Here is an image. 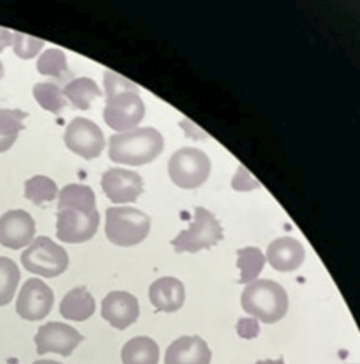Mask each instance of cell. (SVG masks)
I'll use <instances>...</instances> for the list:
<instances>
[{
	"label": "cell",
	"mask_w": 360,
	"mask_h": 364,
	"mask_svg": "<svg viewBox=\"0 0 360 364\" xmlns=\"http://www.w3.org/2000/svg\"><path fill=\"white\" fill-rule=\"evenodd\" d=\"M164 137L152 127L137 128L110 138L112 161L126 166H144L154 161L164 150Z\"/></svg>",
	"instance_id": "obj_1"
},
{
	"label": "cell",
	"mask_w": 360,
	"mask_h": 364,
	"mask_svg": "<svg viewBox=\"0 0 360 364\" xmlns=\"http://www.w3.org/2000/svg\"><path fill=\"white\" fill-rule=\"evenodd\" d=\"M241 305L248 314L265 324L284 318L288 311V296L277 282L261 279L248 284L242 292Z\"/></svg>",
	"instance_id": "obj_2"
},
{
	"label": "cell",
	"mask_w": 360,
	"mask_h": 364,
	"mask_svg": "<svg viewBox=\"0 0 360 364\" xmlns=\"http://www.w3.org/2000/svg\"><path fill=\"white\" fill-rule=\"evenodd\" d=\"M150 218L132 207H112L107 210L105 235L111 243L131 247L142 243L149 235Z\"/></svg>",
	"instance_id": "obj_3"
},
{
	"label": "cell",
	"mask_w": 360,
	"mask_h": 364,
	"mask_svg": "<svg viewBox=\"0 0 360 364\" xmlns=\"http://www.w3.org/2000/svg\"><path fill=\"white\" fill-rule=\"evenodd\" d=\"M24 269L44 278H55L66 272L69 257L66 250L50 237H38L21 254Z\"/></svg>",
	"instance_id": "obj_4"
},
{
	"label": "cell",
	"mask_w": 360,
	"mask_h": 364,
	"mask_svg": "<svg viewBox=\"0 0 360 364\" xmlns=\"http://www.w3.org/2000/svg\"><path fill=\"white\" fill-rule=\"evenodd\" d=\"M223 228L211 211L201 207L195 208L194 220L190 228L181 232L171 242L176 253H197L209 250L223 239Z\"/></svg>",
	"instance_id": "obj_5"
},
{
	"label": "cell",
	"mask_w": 360,
	"mask_h": 364,
	"mask_svg": "<svg viewBox=\"0 0 360 364\" xmlns=\"http://www.w3.org/2000/svg\"><path fill=\"white\" fill-rule=\"evenodd\" d=\"M211 160L196 148H182L169 161V176L181 188L193 189L204 184L211 174Z\"/></svg>",
	"instance_id": "obj_6"
},
{
	"label": "cell",
	"mask_w": 360,
	"mask_h": 364,
	"mask_svg": "<svg viewBox=\"0 0 360 364\" xmlns=\"http://www.w3.org/2000/svg\"><path fill=\"white\" fill-rule=\"evenodd\" d=\"M145 116V105L139 90H127L107 97L103 119L112 129L128 132L139 125Z\"/></svg>",
	"instance_id": "obj_7"
},
{
	"label": "cell",
	"mask_w": 360,
	"mask_h": 364,
	"mask_svg": "<svg viewBox=\"0 0 360 364\" xmlns=\"http://www.w3.org/2000/svg\"><path fill=\"white\" fill-rule=\"evenodd\" d=\"M99 225L100 215L97 209H58L56 237L64 243H85L95 237Z\"/></svg>",
	"instance_id": "obj_8"
},
{
	"label": "cell",
	"mask_w": 360,
	"mask_h": 364,
	"mask_svg": "<svg viewBox=\"0 0 360 364\" xmlns=\"http://www.w3.org/2000/svg\"><path fill=\"white\" fill-rule=\"evenodd\" d=\"M65 144L74 154L85 160H92L102 154L105 147V135L101 128L83 117H76L67 126Z\"/></svg>",
	"instance_id": "obj_9"
},
{
	"label": "cell",
	"mask_w": 360,
	"mask_h": 364,
	"mask_svg": "<svg viewBox=\"0 0 360 364\" xmlns=\"http://www.w3.org/2000/svg\"><path fill=\"white\" fill-rule=\"evenodd\" d=\"M54 305L52 289L38 278L26 280L22 286L16 311L21 318L36 322L46 318Z\"/></svg>",
	"instance_id": "obj_10"
},
{
	"label": "cell",
	"mask_w": 360,
	"mask_h": 364,
	"mask_svg": "<svg viewBox=\"0 0 360 364\" xmlns=\"http://www.w3.org/2000/svg\"><path fill=\"white\" fill-rule=\"evenodd\" d=\"M83 341V336L64 323L50 322L38 328L34 341L38 355L53 353L69 357Z\"/></svg>",
	"instance_id": "obj_11"
},
{
	"label": "cell",
	"mask_w": 360,
	"mask_h": 364,
	"mask_svg": "<svg viewBox=\"0 0 360 364\" xmlns=\"http://www.w3.org/2000/svg\"><path fill=\"white\" fill-rule=\"evenodd\" d=\"M36 232L33 218L21 209L7 211L0 217V244L7 249H22L33 241Z\"/></svg>",
	"instance_id": "obj_12"
},
{
	"label": "cell",
	"mask_w": 360,
	"mask_h": 364,
	"mask_svg": "<svg viewBox=\"0 0 360 364\" xmlns=\"http://www.w3.org/2000/svg\"><path fill=\"white\" fill-rule=\"evenodd\" d=\"M103 192L114 203H135L144 192V183L139 174L125 168H113L103 174Z\"/></svg>",
	"instance_id": "obj_13"
},
{
	"label": "cell",
	"mask_w": 360,
	"mask_h": 364,
	"mask_svg": "<svg viewBox=\"0 0 360 364\" xmlns=\"http://www.w3.org/2000/svg\"><path fill=\"white\" fill-rule=\"evenodd\" d=\"M139 312L137 299L125 291H113L103 299L101 315L112 327L120 331L134 324Z\"/></svg>",
	"instance_id": "obj_14"
},
{
	"label": "cell",
	"mask_w": 360,
	"mask_h": 364,
	"mask_svg": "<svg viewBox=\"0 0 360 364\" xmlns=\"http://www.w3.org/2000/svg\"><path fill=\"white\" fill-rule=\"evenodd\" d=\"M211 351L199 336H184L171 343L166 353V364H211Z\"/></svg>",
	"instance_id": "obj_15"
},
{
	"label": "cell",
	"mask_w": 360,
	"mask_h": 364,
	"mask_svg": "<svg viewBox=\"0 0 360 364\" xmlns=\"http://www.w3.org/2000/svg\"><path fill=\"white\" fill-rule=\"evenodd\" d=\"M305 256L306 252L302 244L290 237H280L272 241L266 252L270 265L282 272L298 269L304 263Z\"/></svg>",
	"instance_id": "obj_16"
},
{
	"label": "cell",
	"mask_w": 360,
	"mask_h": 364,
	"mask_svg": "<svg viewBox=\"0 0 360 364\" xmlns=\"http://www.w3.org/2000/svg\"><path fill=\"white\" fill-rule=\"evenodd\" d=\"M152 304L158 311L174 313L184 304V284L174 277H164L156 280L149 288Z\"/></svg>",
	"instance_id": "obj_17"
},
{
	"label": "cell",
	"mask_w": 360,
	"mask_h": 364,
	"mask_svg": "<svg viewBox=\"0 0 360 364\" xmlns=\"http://www.w3.org/2000/svg\"><path fill=\"white\" fill-rule=\"evenodd\" d=\"M95 312V299L85 287H78L69 291L60 304V315L74 322H85Z\"/></svg>",
	"instance_id": "obj_18"
},
{
	"label": "cell",
	"mask_w": 360,
	"mask_h": 364,
	"mask_svg": "<svg viewBox=\"0 0 360 364\" xmlns=\"http://www.w3.org/2000/svg\"><path fill=\"white\" fill-rule=\"evenodd\" d=\"M159 358V346L149 337H135L122 349L123 364H158Z\"/></svg>",
	"instance_id": "obj_19"
},
{
	"label": "cell",
	"mask_w": 360,
	"mask_h": 364,
	"mask_svg": "<svg viewBox=\"0 0 360 364\" xmlns=\"http://www.w3.org/2000/svg\"><path fill=\"white\" fill-rule=\"evenodd\" d=\"M63 95L73 103L76 109L87 111L95 97H102L97 83L92 79L83 77L69 82L63 90Z\"/></svg>",
	"instance_id": "obj_20"
},
{
	"label": "cell",
	"mask_w": 360,
	"mask_h": 364,
	"mask_svg": "<svg viewBox=\"0 0 360 364\" xmlns=\"http://www.w3.org/2000/svg\"><path fill=\"white\" fill-rule=\"evenodd\" d=\"M26 116L21 109H0V154L14 146L20 132L26 128Z\"/></svg>",
	"instance_id": "obj_21"
},
{
	"label": "cell",
	"mask_w": 360,
	"mask_h": 364,
	"mask_svg": "<svg viewBox=\"0 0 360 364\" xmlns=\"http://www.w3.org/2000/svg\"><path fill=\"white\" fill-rule=\"evenodd\" d=\"M77 208L95 210V195L87 185L69 184L62 189L58 198L57 209Z\"/></svg>",
	"instance_id": "obj_22"
},
{
	"label": "cell",
	"mask_w": 360,
	"mask_h": 364,
	"mask_svg": "<svg viewBox=\"0 0 360 364\" xmlns=\"http://www.w3.org/2000/svg\"><path fill=\"white\" fill-rule=\"evenodd\" d=\"M237 266L241 270L239 284H251L261 274L266 263L265 256L256 247H245L237 252Z\"/></svg>",
	"instance_id": "obj_23"
},
{
	"label": "cell",
	"mask_w": 360,
	"mask_h": 364,
	"mask_svg": "<svg viewBox=\"0 0 360 364\" xmlns=\"http://www.w3.org/2000/svg\"><path fill=\"white\" fill-rule=\"evenodd\" d=\"M21 279L19 267L14 260L0 257V306L9 304Z\"/></svg>",
	"instance_id": "obj_24"
},
{
	"label": "cell",
	"mask_w": 360,
	"mask_h": 364,
	"mask_svg": "<svg viewBox=\"0 0 360 364\" xmlns=\"http://www.w3.org/2000/svg\"><path fill=\"white\" fill-rule=\"evenodd\" d=\"M58 187L54 181L48 176H36L26 181L24 186V196L28 200L41 206L44 203H50L56 198Z\"/></svg>",
	"instance_id": "obj_25"
},
{
	"label": "cell",
	"mask_w": 360,
	"mask_h": 364,
	"mask_svg": "<svg viewBox=\"0 0 360 364\" xmlns=\"http://www.w3.org/2000/svg\"><path fill=\"white\" fill-rule=\"evenodd\" d=\"M33 95L43 109L55 115L62 113L63 109L67 107L63 90L54 83H38L34 85Z\"/></svg>",
	"instance_id": "obj_26"
},
{
	"label": "cell",
	"mask_w": 360,
	"mask_h": 364,
	"mask_svg": "<svg viewBox=\"0 0 360 364\" xmlns=\"http://www.w3.org/2000/svg\"><path fill=\"white\" fill-rule=\"evenodd\" d=\"M36 67L40 74L54 78H62L69 73L66 55L57 48H51L43 53L38 58Z\"/></svg>",
	"instance_id": "obj_27"
},
{
	"label": "cell",
	"mask_w": 360,
	"mask_h": 364,
	"mask_svg": "<svg viewBox=\"0 0 360 364\" xmlns=\"http://www.w3.org/2000/svg\"><path fill=\"white\" fill-rule=\"evenodd\" d=\"M12 44H14V54L22 60H32L40 53L46 42L40 38L16 32L14 33Z\"/></svg>",
	"instance_id": "obj_28"
},
{
	"label": "cell",
	"mask_w": 360,
	"mask_h": 364,
	"mask_svg": "<svg viewBox=\"0 0 360 364\" xmlns=\"http://www.w3.org/2000/svg\"><path fill=\"white\" fill-rule=\"evenodd\" d=\"M105 95L107 97L117 95V93L123 92L127 90H139L137 85H134L132 81L128 79L124 78L121 75L114 73V71L107 70L105 71Z\"/></svg>",
	"instance_id": "obj_29"
},
{
	"label": "cell",
	"mask_w": 360,
	"mask_h": 364,
	"mask_svg": "<svg viewBox=\"0 0 360 364\" xmlns=\"http://www.w3.org/2000/svg\"><path fill=\"white\" fill-rule=\"evenodd\" d=\"M258 186H260V184L250 176L245 168H244V166H240L233 181V188H235V191L248 192V191H252V189L256 188V187Z\"/></svg>",
	"instance_id": "obj_30"
},
{
	"label": "cell",
	"mask_w": 360,
	"mask_h": 364,
	"mask_svg": "<svg viewBox=\"0 0 360 364\" xmlns=\"http://www.w3.org/2000/svg\"><path fill=\"white\" fill-rule=\"evenodd\" d=\"M12 41H14V34L8 28L0 26V53L8 46H12Z\"/></svg>",
	"instance_id": "obj_31"
},
{
	"label": "cell",
	"mask_w": 360,
	"mask_h": 364,
	"mask_svg": "<svg viewBox=\"0 0 360 364\" xmlns=\"http://www.w3.org/2000/svg\"><path fill=\"white\" fill-rule=\"evenodd\" d=\"M255 364H285L284 359L280 358L278 360H265V361H258Z\"/></svg>",
	"instance_id": "obj_32"
},
{
	"label": "cell",
	"mask_w": 360,
	"mask_h": 364,
	"mask_svg": "<svg viewBox=\"0 0 360 364\" xmlns=\"http://www.w3.org/2000/svg\"><path fill=\"white\" fill-rule=\"evenodd\" d=\"M33 364H62L60 362L54 361V360H38Z\"/></svg>",
	"instance_id": "obj_33"
},
{
	"label": "cell",
	"mask_w": 360,
	"mask_h": 364,
	"mask_svg": "<svg viewBox=\"0 0 360 364\" xmlns=\"http://www.w3.org/2000/svg\"><path fill=\"white\" fill-rule=\"evenodd\" d=\"M5 75V70H4L3 63L0 62V79L3 78Z\"/></svg>",
	"instance_id": "obj_34"
}]
</instances>
